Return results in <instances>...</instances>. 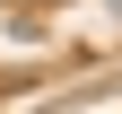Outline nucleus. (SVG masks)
I'll return each instance as SVG.
<instances>
[]
</instances>
